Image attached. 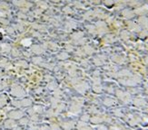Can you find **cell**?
<instances>
[{
    "mask_svg": "<svg viewBox=\"0 0 148 130\" xmlns=\"http://www.w3.org/2000/svg\"><path fill=\"white\" fill-rule=\"evenodd\" d=\"M9 93L12 97L16 98V99H22L27 96V91L24 89L23 87L17 85V84H13L10 86Z\"/></svg>",
    "mask_w": 148,
    "mask_h": 130,
    "instance_id": "obj_1",
    "label": "cell"
},
{
    "mask_svg": "<svg viewBox=\"0 0 148 130\" xmlns=\"http://www.w3.org/2000/svg\"><path fill=\"white\" fill-rule=\"evenodd\" d=\"M27 116L25 114V111L24 109L21 108H14V109H10L9 111L6 113V116L8 118H12L14 120L18 121L20 118H22L23 116Z\"/></svg>",
    "mask_w": 148,
    "mask_h": 130,
    "instance_id": "obj_2",
    "label": "cell"
},
{
    "mask_svg": "<svg viewBox=\"0 0 148 130\" xmlns=\"http://www.w3.org/2000/svg\"><path fill=\"white\" fill-rule=\"evenodd\" d=\"M19 127L16 120L12 118H6L2 123V127L4 130H10V129H16Z\"/></svg>",
    "mask_w": 148,
    "mask_h": 130,
    "instance_id": "obj_3",
    "label": "cell"
},
{
    "mask_svg": "<svg viewBox=\"0 0 148 130\" xmlns=\"http://www.w3.org/2000/svg\"><path fill=\"white\" fill-rule=\"evenodd\" d=\"M30 122H31V120H30V118H28L27 116H23L22 118H20L18 121H17V123H18V125L20 126V127H22L23 128H27V127L30 124Z\"/></svg>",
    "mask_w": 148,
    "mask_h": 130,
    "instance_id": "obj_4",
    "label": "cell"
},
{
    "mask_svg": "<svg viewBox=\"0 0 148 130\" xmlns=\"http://www.w3.org/2000/svg\"><path fill=\"white\" fill-rule=\"evenodd\" d=\"M8 102V97L5 94H0V108H4Z\"/></svg>",
    "mask_w": 148,
    "mask_h": 130,
    "instance_id": "obj_5",
    "label": "cell"
},
{
    "mask_svg": "<svg viewBox=\"0 0 148 130\" xmlns=\"http://www.w3.org/2000/svg\"><path fill=\"white\" fill-rule=\"evenodd\" d=\"M49 129L50 130H62V127L58 123H50Z\"/></svg>",
    "mask_w": 148,
    "mask_h": 130,
    "instance_id": "obj_6",
    "label": "cell"
},
{
    "mask_svg": "<svg viewBox=\"0 0 148 130\" xmlns=\"http://www.w3.org/2000/svg\"><path fill=\"white\" fill-rule=\"evenodd\" d=\"M4 89H5V87H4V85H3V83H2V82H0V92L3 91Z\"/></svg>",
    "mask_w": 148,
    "mask_h": 130,
    "instance_id": "obj_7",
    "label": "cell"
},
{
    "mask_svg": "<svg viewBox=\"0 0 148 130\" xmlns=\"http://www.w3.org/2000/svg\"><path fill=\"white\" fill-rule=\"evenodd\" d=\"M2 75H3V70L0 69V76H2Z\"/></svg>",
    "mask_w": 148,
    "mask_h": 130,
    "instance_id": "obj_8",
    "label": "cell"
}]
</instances>
